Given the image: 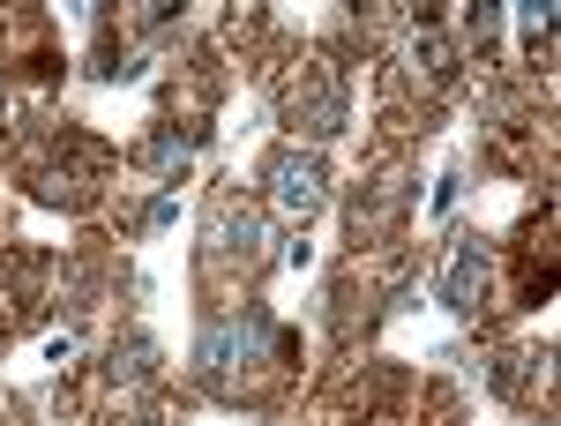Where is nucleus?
I'll list each match as a JSON object with an SVG mask.
<instances>
[{
	"instance_id": "obj_1",
	"label": "nucleus",
	"mask_w": 561,
	"mask_h": 426,
	"mask_svg": "<svg viewBox=\"0 0 561 426\" xmlns=\"http://www.w3.org/2000/svg\"><path fill=\"white\" fill-rule=\"evenodd\" d=\"M270 195L285 217H307L322 203V158H300V150H277L270 158Z\"/></svg>"
},
{
	"instance_id": "obj_2",
	"label": "nucleus",
	"mask_w": 561,
	"mask_h": 426,
	"mask_svg": "<svg viewBox=\"0 0 561 426\" xmlns=\"http://www.w3.org/2000/svg\"><path fill=\"white\" fill-rule=\"evenodd\" d=\"M479 292H486V255H479L472 240H465V247L449 255V277H442V299H449L457 314H472V307H479Z\"/></svg>"
}]
</instances>
